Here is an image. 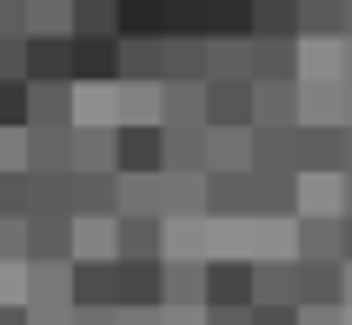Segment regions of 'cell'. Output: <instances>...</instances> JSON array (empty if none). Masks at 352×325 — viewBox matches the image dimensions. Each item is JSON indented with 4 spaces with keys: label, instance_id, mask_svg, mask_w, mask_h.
I'll list each match as a JSON object with an SVG mask.
<instances>
[{
    "label": "cell",
    "instance_id": "cell-1",
    "mask_svg": "<svg viewBox=\"0 0 352 325\" xmlns=\"http://www.w3.org/2000/svg\"><path fill=\"white\" fill-rule=\"evenodd\" d=\"M253 312V259H213L199 266V319L213 325H239Z\"/></svg>",
    "mask_w": 352,
    "mask_h": 325
},
{
    "label": "cell",
    "instance_id": "cell-2",
    "mask_svg": "<svg viewBox=\"0 0 352 325\" xmlns=\"http://www.w3.org/2000/svg\"><path fill=\"white\" fill-rule=\"evenodd\" d=\"M299 319H339L346 312V259H293Z\"/></svg>",
    "mask_w": 352,
    "mask_h": 325
},
{
    "label": "cell",
    "instance_id": "cell-3",
    "mask_svg": "<svg viewBox=\"0 0 352 325\" xmlns=\"http://www.w3.org/2000/svg\"><path fill=\"white\" fill-rule=\"evenodd\" d=\"M67 299H74V319H113V312H120V292H113V259L74 252V259H67Z\"/></svg>",
    "mask_w": 352,
    "mask_h": 325
},
{
    "label": "cell",
    "instance_id": "cell-4",
    "mask_svg": "<svg viewBox=\"0 0 352 325\" xmlns=\"http://www.w3.org/2000/svg\"><path fill=\"white\" fill-rule=\"evenodd\" d=\"M199 192H206V226H246L253 219V166H206Z\"/></svg>",
    "mask_w": 352,
    "mask_h": 325
},
{
    "label": "cell",
    "instance_id": "cell-5",
    "mask_svg": "<svg viewBox=\"0 0 352 325\" xmlns=\"http://www.w3.org/2000/svg\"><path fill=\"white\" fill-rule=\"evenodd\" d=\"M113 292H120V312L160 319V306H166V259H113Z\"/></svg>",
    "mask_w": 352,
    "mask_h": 325
},
{
    "label": "cell",
    "instance_id": "cell-6",
    "mask_svg": "<svg viewBox=\"0 0 352 325\" xmlns=\"http://www.w3.org/2000/svg\"><path fill=\"white\" fill-rule=\"evenodd\" d=\"M113 172H166V126L160 120H120L113 126Z\"/></svg>",
    "mask_w": 352,
    "mask_h": 325
},
{
    "label": "cell",
    "instance_id": "cell-7",
    "mask_svg": "<svg viewBox=\"0 0 352 325\" xmlns=\"http://www.w3.org/2000/svg\"><path fill=\"white\" fill-rule=\"evenodd\" d=\"M253 325H293L299 319V299H293V259H279V266H266V259H253V312H246Z\"/></svg>",
    "mask_w": 352,
    "mask_h": 325
},
{
    "label": "cell",
    "instance_id": "cell-8",
    "mask_svg": "<svg viewBox=\"0 0 352 325\" xmlns=\"http://www.w3.org/2000/svg\"><path fill=\"white\" fill-rule=\"evenodd\" d=\"M293 172L299 179H339V120H299L293 126Z\"/></svg>",
    "mask_w": 352,
    "mask_h": 325
},
{
    "label": "cell",
    "instance_id": "cell-9",
    "mask_svg": "<svg viewBox=\"0 0 352 325\" xmlns=\"http://www.w3.org/2000/svg\"><path fill=\"white\" fill-rule=\"evenodd\" d=\"M27 292L20 306L27 319H74V299H67V259H27Z\"/></svg>",
    "mask_w": 352,
    "mask_h": 325
},
{
    "label": "cell",
    "instance_id": "cell-10",
    "mask_svg": "<svg viewBox=\"0 0 352 325\" xmlns=\"http://www.w3.org/2000/svg\"><path fill=\"white\" fill-rule=\"evenodd\" d=\"M67 212L74 219H113L120 212V172L100 166V172H67Z\"/></svg>",
    "mask_w": 352,
    "mask_h": 325
},
{
    "label": "cell",
    "instance_id": "cell-11",
    "mask_svg": "<svg viewBox=\"0 0 352 325\" xmlns=\"http://www.w3.org/2000/svg\"><path fill=\"white\" fill-rule=\"evenodd\" d=\"M27 259H74V212L67 206H27Z\"/></svg>",
    "mask_w": 352,
    "mask_h": 325
},
{
    "label": "cell",
    "instance_id": "cell-12",
    "mask_svg": "<svg viewBox=\"0 0 352 325\" xmlns=\"http://www.w3.org/2000/svg\"><path fill=\"white\" fill-rule=\"evenodd\" d=\"M206 126H253V80H199Z\"/></svg>",
    "mask_w": 352,
    "mask_h": 325
},
{
    "label": "cell",
    "instance_id": "cell-13",
    "mask_svg": "<svg viewBox=\"0 0 352 325\" xmlns=\"http://www.w3.org/2000/svg\"><path fill=\"white\" fill-rule=\"evenodd\" d=\"M246 80H299V34H246Z\"/></svg>",
    "mask_w": 352,
    "mask_h": 325
},
{
    "label": "cell",
    "instance_id": "cell-14",
    "mask_svg": "<svg viewBox=\"0 0 352 325\" xmlns=\"http://www.w3.org/2000/svg\"><path fill=\"white\" fill-rule=\"evenodd\" d=\"M113 259H166L160 212H113Z\"/></svg>",
    "mask_w": 352,
    "mask_h": 325
},
{
    "label": "cell",
    "instance_id": "cell-15",
    "mask_svg": "<svg viewBox=\"0 0 352 325\" xmlns=\"http://www.w3.org/2000/svg\"><path fill=\"white\" fill-rule=\"evenodd\" d=\"M120 80V34H74V87H113Z\"/></svg>",
    "mask_w": 352,
    "mask_h": 325
},
{
    "label": "cell",
    "instance_id": "cell-16",
    "mask_svg": "<svg viewBox=\"0 0 352 325\" xmlns=\"http://www.w3.org/2000/svg\"><path fill=\"white\" fill-rule=\"evenodd\" d=\"M80 87L74 80H27V126H74Z\"/></svg>",
    "mask_w": 352,
    "mask_h": 325
},
{
    "label": "cell",
    "instance_id": "cell-17",
    "mask_svg": "<svg viewBox=\"0 0 352 325\" xmlns=\"http://www.w3.org/2000/svg\"><path fill=\"white\" fill-rule=\"evenodd\" d=\"M20 74L27 80H74V34H27Z\"/></svg>",
    "mask_w": 352,
    "mask_h": 325
},
{
    "label": "cell",
    "instance_id": "cell-18",
    "mask_svg": "<svg viewBox=\"0 0 352 325\" xmlns=\"http://www.w3.org/2000/svg\"><path fill=\"white\" fill-rule=\"evenodd\" d=\"M299 212V172H253V219H293Z\"/></svg>",
    "mask_w": 352,
    "mask_h": 325
},
{
    "label": "cell",
    "instance_id": "cell-19",
    "mask_svg": "<svg viewBox=\"0 0 352 325\" xmlns=\"http://www.w3.org/2000/svg\"><path fill=\"white\" fill-rule=\"evenodd\" d=\"M293 259H339V212H293Z\"/></svg>",
    "mask_w": 352,
    "mask_h": 325
},
{
    "label": "cell",
    "instance_id": "cell-20",
    "mask_svg": "<svg viewBox=\"0 0 352 325\" xmlns=\"http://www.w3.org/2000/svg\"><path fill=\"white\" fill-rule=\"evenodd\" d=\"M199 266L206 259H166V306H160V319H199Z\"/></svg>",
    "mask_w": 352,
    "mask_h": 325
},
{
    "label": "cell",
    "instance_id": "cell-21",
    "mask_svg": "<svg viewBox=\"0 0 352 325\" xmlns=\"http://www.w3.org/2000/svg\"><path fill=\"white\" fill-rule=\"evenodd\" d=\"M246 166L253 172H279V166H293V126H266V120H253L246 126Z\"/></svg>",
    "mask_w": 352,
    "mask_h": 325
},
{
    "label": "cell",
    "instance_id": "cell-22",
    "mask_svg": "<svg viewBox=\"0 0 352 325\" xmlns=\"http://www.w3.org/2000/svg\"><path fill=\"white\" fill-rule=\"evenodd\" d=\"M253 120L299 126V80H253Z\"/></svg>",
    "mask_w": 352,
    "mask_h": 325
},
{
    "label": "cell",
    "instance_id": "cell-23",
    "mask_svg": "<svg viewBox=\"0 0 352 325\" xmlns=\"http://www.w3.org/2000/svg\"><path fill=\"white\" fill-rule=\"evenodd\" d=\"M27 172H74L67 126H27Z\"/></svg>",
    "mask_w": 352,
    "mask_h": 325
},
{
    "label": "cell",
    "instance_id": "cell-24",
    "mask_svg": "<svg viewBox=\"0 0 352 325\" xmlns=\"http://www.w3.org/2000/svg\"><path fill=\"white\" fill-rule=\"evenodd\" d=\"M160 80H206V34H166Z\"/></svg>",
    "mask_w": 352,
    "mask_h": 325
},
{
    "label": "cell",
    "instance_id": "cell-25",
    "mask_svg": "<svg viewBox=\"0 0 352 325\" xmlns=\"http://www.w3.org/2000/svg\"><path fill=\"white\" fill-rule=\"evenodd\" d=\"M67 139H74V166L80 172H100V166H113V126H67Z\"/></svg>",
    "mask_w": 352,
    "mask_h": 325
},
{
    "label": "cell",
    "instance_id": "cell-26",
    "mask_svg": "<svg viewBox=\"0 0 352 325\" xmlns=\"http://www.w3.org/2000/svg\"><path fill=\"white\" fill-rule=\"evenodd\" d=\"M166 166L206 172V120H193V126H166Z\"/></svg>",
    "mask_w": 352,
    "mask_h": 325
},
{
    "label": "cell",
    "instance_id": "cell-27",
    "mask_svg": "<svg viewBox=\"0 0 352 325\" xmlns=\"http://www.w3.org/2000/svg\"><path fill=\"white\" fill-rule=\"evenodd\" d=\"M246 126H206V166H246Z\"/></svg>",
    "mask_w": 352,
    "mask_h": 325
},
{
    "label": "cell",
    "instance_id": "cell-28",
    "mask_svg": "<svg viewBox=\"0 0 352 325\" xmlns=\"http://www.w3.org/2000/svg\"><path fill=\"white\" fill-rule=\"evenodd\" d=\"M166 252H179V259H206V212H193V219H166Z\"/></svg>",
    "mask_w": 352,
    "mask_h": 325
},
{
    "label": "cell",
    "instance_id": "cell-29",
    "mask_svg": "<svg viewBox=\"0 0 352 325\" xmlns=\"http://www.w3.org/2000/svg\"><path fill=\"white\" fill-rule=\"evenodd\" d=\"M299 40H339V0H299Z\"/></svg>",
    "mask_w": 352,
    "mask_h": 325
},
{
    "label": "cell",
    "instance_id": "cell-30",
    "mask_svg": "<svg viewBox=\"0 0 352 325\" xmlns=\"http://www.w3.org/2000/svg\"><path fill=\"white\" fill-rule=\"evenodd\" d=\"M67 34H113V0H67Z\"/></svg>",
    "mask_w": 352,
    "mask_h": 325
},
{
    "label": "cell",
    "instance_id": "cell-31",
    "mask_svg": "<svg viewBox=\"0 0 352 325\" xmlns=\"http://www.w3.org/2000/svg\"><path fill=\"white\" fill-rule=\"evenodd\" d=\"M206 34H253V0H206Z\"/></svg>",
    "mask_w": 352,
    "mask_h": 325
},
{
    "label": "cell",
    "instance_id": "cell-32",
    "mask_svg": "<svg viewBox=\"0 0 352 325\" xmlns=\"http://www.w3.org/2000/svg\"><path fill=\"white\" fill-rule=\"evenodd\" d=\"M253 34H299V0H253Z\"/></svg>",
    "mask_w": 352,
    "mask_h": 325
},
{
    "label": "cell",
    "instance_id": "cell-33",
    "mask_svg": "<svg viewBox=\"0 0 352 325\" xmlns=\"http://www.w3.org/2000/svg\"><path fill=\"white\" fill-rule=\"evenodd\" d=\"M0 126H27V74H0Z\"/></svg>",
    "mask_w": 352,
    "mask_h": 325
},
{
    "label": "cell",
    "instance_id": "cell-34",
    "mask_svg": "<svg viewBox=\"0 0 352 325\" xmlns=\"http://www.w3.org/2000/svg\"><path fill=\"white\" fill-rule=\"evenodd\" d=\"M166 7V34H206V0H160Z\"/></svg>",
    "mask_w": 352,
    "mask_h": 325
},
{
    "label": "cell",
    "instance_id": "cell-35",
    "mask_svg": "<svg viewBox=\"0 0 352 325\" xmlns=\"http://www.w3.org/2000/svg\"><path fill=\"white\" fill-rule=\"evenodd\" d=\"M27 34H67V0H27Z\"/></svg>",
    "mask_w": 352,
    "mask_h": 325
},
{
    "label": "cell",
    "instance_id": "cell-36",
    "mask_svg": "<svg viewBox=\"0 0 352 325\" xmlns=\"http://www.w3.org/2000/svg\"><path fill=\"white\" fill-rule=\"evenodd\" d=\"M0 266H27V226L0 212Z\"/></svg>",
    "mask_w": 352,
    "mask_h": 325
},
{
    "label": "cell",
    "instance_id": "cell-37",
    "mask_svg": "<svg viewBox=\"0 0 352 325\" xmlns=\"http://www.w3.org/2000/svg\"><path fill=\"white\" fill-rule=\"evenodd\" d=\"M20 54H27V34H0V74H20Z\"/></svg>",
    "mask_w": 352,
    "mask_h": 325
},
{
    "label": "cell",
    "instance_id": "cell-38",
    "mask_svg": "<svg viewBox=\"0 0 352 325\" xmlns=\"http://www.w3.org/2000/svg\"><path fill=\"white\" fill-rule=\"evenodd\" d=\"M0 34H27V0H0Z\"/></svg>",
    "mask_w": 352,
    "mask_h": 325
},
{
    "label": "cell",
    "instance_id": "cell-39",
    "mask_svg": "<svg viewBox=\"0 0 352 325\" xmlns=\"http://www.w3.org/2000/svg\"><path fill=\"white\" fill-rule=\"evenodd\" d=\"M339 87H352V34H339Z\"/></svg>",
    "mask_w": 352,
    "mask_h": 325
},
{
    "label": "cell",
    "instance_id": "cell-40",
    "mask_svg": "<svg viewBox=\"0 0 352 325\" xmlns=\"http://www.w3.org/2000/svg\"><path fill=\"white\" fill-rule=\"evenodd\" d=\"M339 259L352 266V212H339Z\"/></svg>",
    "mask_w": 352,
    "mask_h": 325
},
{
    "label": "cell",
    "instance_id": "cell-41",
    "mask_svg": "<svg viewBox=\"0 0 352 325\" xmlns=\"http://www.w3.org/2000/svg\"><path fill=\"white\" fill-rule=\"evenodd\" d=\"M339 212H352V172H339Z\"/></svg>",
    "mask_w": 352,
    "mask_h": 325
},
{
    "label": "cell",
    "instance_id": "cell-42",
    "mask_svg": "<svg viewBox=\"0 0 352 325\" xmlns=\"http://www.w3.org/2000/svg\"><path fill=\"white\" fill-rule=\"evenodd\" d=\"M339 34H352V0H339Z\"/></svg>",
    "mask_w": 352,
    "mask_h": 325
}]
</instances>
